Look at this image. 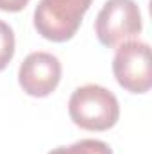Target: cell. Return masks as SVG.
<instances>
[{"label":"cell","instance_id":"5b68a950","mask_svg":"<svg viewBox=\"0 0 152 154\" xmlns=\"http://www.w3.org/2000/svg\"><path fill=\"white\" fill-rule=\"evenodd\" d=\"M18 81L27 95L47 97L61 81V63L48 52H32L23 59Z\"/></svg>","mask_w":152,"mask_h":154},{"label":"cell","instance_id":"ba28073f","mask_svg":"<svg viewBox=\"0 0 152 154\" xmlns=\"http://www.w3.org/2000/svg\"><path fill=\"white\" fill-rule=\"evenodd\" d=\"M27 4H29V0H0V9L16 13V11H22Z\"/></svg>","mask_w":152,"mask_h":154},{"label":"cell","instance_id":"3957f363","mask_svg":"<svg viewBox=\"0 0 152 154\" xmlns=\"http://www.w3.org/2000/svg\"><path fill=\"white\" fill-rule=\"evenodd\" d=\"M141 32V13L134 0H108L97 14L95 34L104 47H118Z\"/></svg>","mask_w":152,"mask_h":154},{"label":"cell","instance_id":"6da1fadb","mask_svg":"<svg viewBox=\"0 0 152 154\" xmlns=\"http://www.w3.org/2000/svg\"><path fill=\"white\" fill-rule=\"evenodd\" d=\"M68 113L74 124L86 131H108L120 116V104L108 88L84 84L72 93Z\"/></svg>","mask_w":152,"mask_h":154},{"label":"cell","instance_id":"277c9868","mask_svg":"<svg viewBox=\"0 0 152 154\" xmlns=\"http://www.w3.org/2000/svg\"><path fill=\"white\" fill-rule=\"evenodd\" d=\"M113 74L118 84L131 93H145L152 86L150 47L131 39L118 47L113 59Z\"/></svg>","mask_w":152,"mask_h":154},{"label":"cell","instance_id":"7a4b0ae2","mask_svg":"<svg viewBox=\"0 0 152 154\" xmlns=\"http://www.w3.org/2000/svg\"><path fill=\"white\" fill-rule=\"evenodd\" d=\"M91 0H39L34 27L45 39L63 43L74 38Z\"/></svg>","mask_w":152,"mask_h":154},{"label":"cell","instance_id":"8992f818","mask_svg":"<svg viewBox=\"0 0 152 154\" xmlns=\"http://www.w3.org/2000/svg\"><path fill=\"white\" fill-rule=\"evenodd\" d=\"M48 154H113V151L109 149V145L106 142L84 138V140H79L75 143H72L70 147L52 149Z\"/></svg>","mask_w":152,"mask_h":154},{"label":"cell","instance_id":"52a82bcc","mask_svg":"<svg viewBox=\"0 0 152 154\" xmlns=\"http://www.w3.org/2000/svg\"><path fill=\"white\" fill-rule=\"evenodd\" d=\"M14 56V34L13 29L0 20V72L9 65Z\"/></svg>","mask_w":152,"mask_h":154}]
</instances>
